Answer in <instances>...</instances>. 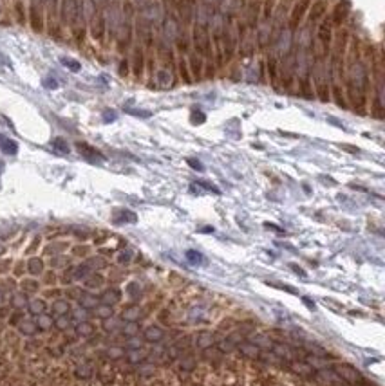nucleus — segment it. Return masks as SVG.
Listing matches in <instances>:
<instances>
[{
	"label": "nucleus",
	"mask_w": 385,
	"mask_h": 386,
	"mask_svg": "<svg viewBox=\"0 0 385 386\" xmlns=\"http://www.w3.org/2000/svg\"><path fill=\"white\" fill-rule=\"evenodd\" d=\"M156 85L159 89H174L175 85V74L172 73L170 67H159L156 71Z\"/></svg>",
	"instance_id": "nucleus-9"
},
{
	"label": "nucleus",
	"mask_w": 385,
	"mask_h": 386,
	"mask_svg": "<svg viewBox=\"0 0 385 386\" xmlns=\"http://www.w3.org/2000/svg\"><path fill=\"white\" fill-rule=\"evenodd\" d=\"M51 310H53L56 316H65V314L71 312V303L64 298H56L53 303H51Z\"/></svg>",
	"instance_id": "nucleus-29"
},
{
	"label": "nucleus",
	"mask_w": 385,
	"mask_h": 386,
	"mask_svg": "<svg viewBox=\"0 0 385 386\" xmlns=\"http://www.w3.org/2000/svg\"><path fill=\"white\" fill-rule=\"evenodd\" d=\"M54 327L58 330H62V332H64V330H69L73 327V319L69 318L67 314H65V316H58V318L54 319Z\"/></svg>",
	"instance_id": "nucleus-38"
},
{
	"label": "nucleus",
	"mask_w": 385,
	"mask_h": 386,
	"mask_svg": "<svg viewBox=\"0 0 385 386\" xmlns=\"http://www.w3.org/2000/svg\"><path fill=\"white\" fill-rule=\"evenodd\" d=\"M205 65H206V74L203 78H208V79L215 78V65H214V62H205Z\"/></svg>",
	"instance_id": "nucleus-50"
},
{
	"label": "nucleus",
	"mask_w": 385,
	"mask_h": 386,
	"mask_svg": "<svg viewBox=\"0 0 385 386\" xmlns=\"http://www.w3.org/2000/svg\"><path fill=\"white\" fill-rule=\"evenodd\" d=\"M340 148H343V150H347L351 152V154H358V148H354V146H347V145H340Z\"/></svg>",
	"instance_id": "nucleus-55"
},
{
	"label": "nucleus",
	"mask_w": 385,
	"mask_h": 386,
	"mask_svg": "<svg viewBox=\"0 0 385 386\" xmlns=\"http://www.w3.org/2000/svg\"><path fill=\"white\" fill-rule=\"evenodd\" d=\"M114 43H116L118 52H122V54H125L132 47V43H134V22L123 20L122 27L118 29L116 37H114Z\"/></svg>",
	"instance_id": "nucleus-5"
},
{
	"label": "nucleus",
	"mask_w": 385,
	"mask_h": 386,
	"mask_svg": "<svg viewBox=\"0 0 385 386\" xmlns=\"http://www.w3.org/2000/svg\"><path fill=\"white\" fill-rule=\"evenodd\" d=\"M9 266H11V262H9V260H2V262H0V272L5 271V269H7Z\"/></svg>",
	"instance_id": "nucleus-56"
},
{
	"label": "nucleus",
	"mask_w": 385,
	"mask_h": 386,
	"mask_svg": "<svg viewBox=\"0 0 385 386\" xmlns=\"http://www.w3.org/2000/svg\"><path fill=\"white\" fill-rule=\"evenodd\" d=\"M125 354H127V350L122 345H111L105 348V355L109 363H120V361L125 359Z\"/></svg>",
	"instance_id": "nucleus-19"
},
{
	"label": "nucleus",
	"mask_w": 385,
	"mask_h": 386,
	"mask_svg": "<svg viewBox=\"0 0 385 386\" xmlns=\"http://www.w3.org/2000/svg\"><path fill=\"white\" fill-rule=\"evenodd\" d=\"M125 338H130V336H137L139 334V323H123L122 330H120Z\"/></svg>",
	"instance_id": "nucleus-40"
},
{
	"label": "nucleus",
	"mask_w": 385,
	"mask_h": 386,
	"mask_svg": "<svg viewBox=\"0 0 385 386\" xmlns=\"http://www.w3.org/2000/svg\"><path fill=\"white\" fill-rule=\"evenodd\" d=\"M311 85L313 92L322 103L331 101L329 92V74H327V60H313L311 63Z\"/></svg>",
	"instance_id": "nucleus-2"
},
{
	"label": "nucleus",
	"mask_w": 385,
	"mask_h": 386,
	"mask_svg": "<svg viewBox=\"0 0 385 386\" xmlns=\"http://www.w3.org/2000/svg\"><path fill=\"white\" fill-rule=\"evenodd\" d=\"M43 85H47V89H56L58 87V83L54 79H43Z\"/></svg>",
	"instance_id": "nucleus-52"
},
{
	"label": "nucleus",
	"mask_w": 385,
	"mask_h": 386,
	"mask_svg": "<svg viewBox=\"0 0 385 386\" xmlns=\"http://www.w3.org/2000/svg\"><path fill=\"white\" fill-rule=\"evenodd\" d=\"M188 71L192 74V79L194 81H201L203 79V73H205V60L201 56H197L195 52H188Z\"/></svg>",
	"instance_id": "nucleus-10"
},
{
	"label": "nucleus",
	"mask_w": 385,
	"mask_h": 386,
	"mask_svg": "<svg viewBox=\"0 0 385 386\" xmlns=\"http://www.w3.org/2000/svg\"><path fill=\"white\" fill-rule=\"evenodd\" d=\"M26 309L33 314V316H38V314H42L47 310V302L42 300V298H33L31 302H27Z\"/></svg>",
	"instance_id": "nucleus-28"
},
{
	"label": "nucleus",
	"mask_w": 385,
	"mask_h": 386,
	"mask_svg": "<svg viewBox=\"0 0 385 386\" xmlns=\"http://www.w3.org/2000/svg\"><path fill=\"white\" fill-rule=\"evenodd\" d=\"M13 13H15V18L20 26L27 24V7H26V4H24V0H15Z\"/></svg>",
	"instance_id": "nucleus-30"
},
{
	"label": "nucleus",
	"mask_w": 385,
	"mask_h": 386,
	"mask_svg": "<svg viewBox=\"0 0 385 386\" xmlns=\"http://www.w3.org/2000/svg\"><path fill=\"white\" fill-rule=\"evenodd\" d=\"M16 327H18V332H20L22 336H26V338H35V336L40 332L33 319H22Z\"/></svg>",
	"instance_id": "nucleus-26"
},
{
	"label": "nucleus",
	"mask_w": 385,
	"mask_h": 386,
	"mask_svg": "<svg viewBox=\"0 0 385 386\" xmlns=\"http://www.w3.org/2000/svg\"><path fill=\"white\" fill-rule=\"evenodd\" d=\"M40 289V283L37 280H24L22 282V292H37Z\"/></svg>",
	"instance_id": "nucleus-42"
},
{
	"label": "nucleus",
	"mask_w": 385,
	"mask_h": 386,
	"mask_svg": "<svg viewBox=\"0 0 385 386\" xmlns=\"http://www.w3.org/2000/svg\"><path fill=\"white\" fill-rule=\"evenodd\" d=\"M188 164H190V166L194 168V170H199V172H201V170H203V164H201V162L192 161V159H188Z\"/></svg>",
	"instance_id": "nucleus-54"
},
{
	"label": "nucleus",
	"mask_w": 385,
	"mask_h": 386,
	"mask_svg": "<svg viewBox=\"0 0 385 386\" xmlns=\"http://www.w3.org/2000/svg\"><path fill=\"white\" fill-rule=\"evenodd\" d=\"M148 359V350L145 348H137V350H127V354H125V361H127V365L130 366H137L145 363Z\"/></svg>",
	"instance_id": "nucleus-18"
},
{
	"label": "nucleus",
	"mask_w": 385,
	"mask_h": 386,
	"mask_svg": "<svg viewBox=\"0 0 385 386\" xmlns=\"http://www.w3.org/2000/svg\"><path fill=\"white\" fill-rule=\"evenodd\" d=\"M26 269L27 272L31 274V276H38V274H42L45 266H43V260L42 258H38V256H31L26 264Z\"/></svg>",
	"instance_id": "nucleus-27"
},
{
	"label": "nucleus",
	"mask_w": 385,
	"mask_h": 386,
	"mask_svg": "<svg viewBox=\"0 0 385 386\" xmlns=\"http://www.w3.org/2000/svg\"><path fill=\"white\" fill-rule=\"evenodd\" d=\"M143 314L145 312H143V309L139 307V305L130 303V305H127V307L122 310L120 318H122V321H125V323H137V321L143 318Z\"/></svg>",
	"instance_id": "nucleus-14"
},
{
	"label": "nucleus",
	"mask_w": 385,
	"mask_h": 386,
	"mask_svg": "<svg viewBox=\"0 0 385 386\" xmlns=\"http://www.w3.org/2000/svg\"><path fill=\"white\" fill-rule=\"evenodd\" d=\"M85 262H87V266H89L92 271H94V269H103V267L107 266V262L103 260L101 256H90L89 260H85Z\"/></svg>",
	"instance_id": "nucleus-41"
},
{
	"label": "nucleus",
	"mask_w": 385,
	"mask_h": 386,
	"mask_svg": "<svg viewBox=\"0 0 385 386\" xmlns=\"http://www.w3.org/2000/svg\"><path fill=\"white\" fill-rule=\"evenodd\" d=\"M78 303H80V307H82V309H87V310H94V309L98 307V305H100V300H98V296L90 294V292L82 291V294L78 296Z\"/></svg>",
	"instance_id": "nucleus-23"
},
{
	"label": "nucleus",
	"mask_w": 385,
	"mask_h": 386,
	"mask_svg": "<svg viewBox=\"0 0 385 386\" xmlns=\"http://www.w3.org/2000/svg\"><path fill=\"white\" fill-rule=\"evenodd\" d=\"M89 316H90V314L87 312V309L80 307V309H74V310L71 309V319L78 321V323H80V321H89Z\"/></svg>",
	"instance_id": "nucleus-39"
},
{
	"label": "nucleus",
	"mask_w": 385,
	"mask_h": 386,
	"mask_svg": "<svg viewBox=\"0 0 385 386\" xmlns=\"http://www.w3.org/2000/svg\"><path fill=\"white\" fill-rule=\"evenodd\" d=\"M94 316L100 319L112 318V316H114V307H112V305H105V303H100V305L94 309Z\"/></svg>",
	"instance_id": "nucleus-34"
},
{
	"label": "nucleus",
	"mask_w": 385,
	"mask_h": 386,
	"mask_svg": "<svg viewBox=\"0 0 385 386\" xmlns=\"http://www.w3.org/2000/svg\"><path fill=\"white\" fill-rule=\"evenodd\" d=\"M143 341L145 343H161L165 338H167V332H165V329L161 327V325H148V327H145V330H143Z\"/></svg>",
	"instance_id": "nucleus-11"
},
{
	"label": "nucleus",
	"mask_w": 385,
	"mask_h": 386,
	"mask_svg": "<svg viewBox=\"0 0 385 386\" xmlns=\"http://www.w3.org/2000/svg\"><path fill=\"white\" fill-rule=\"evenodd\" d=\"M237 352H239V355H241V357H244V359L255 361L262 350L258 348L257 345L252 343L250 339H243L241 343H237Z\"/></svg>",
	"instance_id": "nucleus-13"
},
{
	"label": "nucleus",
	"mask_w": 385,
	"mask_h": 386,
	"mask_svg": "<svg viewBox=\"0 0 385 386\" xmlns=\"http://www.w3.org/2000/svg\"><path fill=\"white\" fill-rule=\"evenodd\" d=\"M221 354H224V355H232L233 352H237V345L233 343L232 339L228 338V336H224V338H221V339H217L215 341V345H214Z\"/></svg>",
	"instance_id": "nucleus-25"
},
{
	"label": "nucleus",
	"mask_w": 385,
	"mask_h": 386,
	"mask_svg": "<svg viewBox=\"0 0 385 386\" xmlns=\"http://www.w3.org/2000/svg\"><path fill=\"white\" fill-rule=\"evenodd\" d=\"M192 47L197 56H201L206 62H214V43H212L210 31L206 27L192 26L190 27Z\"/></svg>",
	"instance_id": "nucleus-3"
},
{
	"label": "nucleus",
	"mask_w": 385,
	"mask_h": 386,
	"mask_svg": "<svg viewBox=\"0 0 385 386\" xmlns=\"http://www.w3.org/2000/svg\"><path fill=\"white\" fill-rule=\"evenodd\" d=\"M2 303H4V291L0 289V305H2Z\"/></svg>",
	"instance_id": "nucleus-57"
},
{
	"label": "nucleus",
	"mask_w": 385,
	"mask_h": 386,
	"mask_svg": "<svg viewBox=\"0 0 385 386\" xmlns=\"http://www.w3.org/2000/svg\"><path fill=\"white\" fill-rule=\"evenodd\" d=\"M73 330L78 338L89 339L96 334V325L90 323V321H80V323H76V327H74Z\"/></svg>",
	"instance_id": "nucleus-22"
},
{
	"label": "nucleus",
	"mask_w": 385,
	"mask_h": 386,
	"mask_svg": "<svg viewBox=\"0 0 385 386\" xmlns=\"http://www.w3.org/2000/svg\"><path fill=\"white\" fill-rule=\"evenodd\" d=\"M27 22L35 33H43L47 20H45V7L42 5L40 0H29L27 5Z\"/></svg>",
	"instance_id": "nucleus-4"
},
{
	"label": "nucleus",
	"mask_w": 385,
	"mask_h": 386,
	"mask_svg": "<svg viewBox=\"0 0 385 386\" xmlns=\"http://www.w3.org/2000/svg\"><path fill=\"white\" fill-rule=\"evenodd\" d=\"M87 29H89L90 37L92 40L98 43H105V38H107V26H105V16H103V11H98L92 18L89 20L87 24Z\"/></svg>",
	"instance_id": "nucleus-6"
},
{
	"label": "nucleus",
	"mask_w": 385,
	"mask_h": 386,
	"mask_svg": "<svg viewBox=\"0 0 385 386\" xmlns=\"http://www.w3.org/2000/svg\"><path fill=\"white\" fill-rule=\"evenodd\" d=\"M177 71H179V76L183 78V81H185V83H194L192 74H190V71H188L186 58H179V62H177Z\"/></svg>",
	"instance_id": "nucleus-35"
},
{
	"label": "nucleus",
	"mask_w": 385,
	"mask_h": 386,
	"mask_svg": "<svg viewBox=\"0 0 385 386\" xmlns=\"http://www.w3.org/2000/svg\"><path fill=\"white\" fill-rule=\"evenodd\" d=\"M331 368L335 370V374H337L343 383H347V385H351V386L358 385V383L364 379L362 374H360L353 365H349V363H335V365H331Z\"/></svg>",
	"instance_id": "nucleus-7"
},
{
	"label": "nucleus",
	"mask_w": 385,
	"mask_h": 386,
	"mask_svg": "<svg viewBox=\"0 0 385 386\" xmlns=\"http://www.w3.org/2000/svg\"><path fill=\"white\" fill-rule=\"evenodd\" d=\"M291 269H293V271H295L297 272V274H300V276H306V272H304V271H302V267H299V266H295V264H291Z\"/></svg>",
	"instance_id": "nucleus-53"
},
{
	"label": "nucleus",
	"mask_w": 385,
	"mask_h": 386,
	"mask_svg": "<svg viewBox=\"0 0 385 386\" xmlns=\"http://www.w3.org/2000/svg\"><path fill=\"white\" fill-rule=\"evenodd\" d=\"M27 294L26 292H15V294H11V307L16 309V310H22V309L27 307Z\"/></svg>",
	"instance_id": "nucleus-32"
},
{
	"label": "nucleus",
	"mask_w": 385,
	"mask_h": 386,
	"mask_svg": "<svg viewBox=\"0 0 385 386\" xmlns=\"http://www.w3.org/2000/svg\"><path fill=\"white\" fill-rule=\"evenodd\" d=\"M98 300H100V303H105V305H112L114 307V303H118L122 300V292L116 287H109L101 292L100 296H98Z\"/></svg>",
	"instance_id": "nucleus-21"
},
{
	"label": "nucleus",
	"mask_w": 385,
	"mask_h": 386,
	"mask_svg": "<svg viewBox=\"0 0 385 386\" xmlns=\"http://www.w3.org/2000/svg\"><path fill=\"white\" fill-rule=\"evenodd\" d=\"M53 146L58 152H62V154H69V145H67V141H65V139H62V137H56V139H53Z\"/></svg>",
	"instance_id": "nucleus-44"
},
{
	"label": "nucleus",
	"mask_w": 385,
	"mask_h": 386,
	"mask_svg": "<svg viewBox=\"0 0 385 386\" xmlns=\"http://www.w3.org/2000/svg\"><path fill=\"white\" fill-rule=\"evenodd\" d=\"M132 251L130 249H127V251H122L120 255H118V262L122 264V266H125V264H130V260H132Z\"/></svg>",
	"instance_id": "nucleus-46"
},
{
	"label": "nucleus",
	"mask_w": 385,
	"mask_h": 386,
	"mask_svg": "<svg viewBox=\"0 0 385 386\" xmlns=\"http://www.w3.org/2000/svg\"><path fill=\"white\" fill-rule=\"evenodd\" d=\"M297 87H299V94L306 99H313L315 98V92H313V85H311V73L304 74V76H297Z\"/></svg>",
	"instance_id": "nucleus-15"
},
{
	"label": "nucleus",
	"mask_w": 385,
	"mask_h": 386,
	"mask_svg": "<svg viewBox=\"0 0 385 386\" xmlns=\"http://www.w3.org/2000/svg\"><path fill=\"white\" fill-rule=\"evenodd\" d=\"M118 74L122 76V78H125V76H128V62L123 58V60H120V63H118Z\"/></svg>",
	"instance_id": "nucleus-47"
},
{
	"label": "nucleus",
	"mask_w": 385,
	"mask_h": 386,
	"mask_svg": "<svg viewBox=\"0 0 385 386\" xmlns=\"http://www.w3.org/2000/svg\"><path fill=\"white\" fill-rule=\"evenodd\" d=\"M67 245L69 244H65V242H54V244H51L47 249H45V253H53V255L56 253V255H58V253H62L64 249H67Z\"/></svg>",
	"instance_id": "nucleus-45"
},
{
	"label": "nucleus",
	"mask_w": 385,
	"mask_h": 386,
	"mask_svg": "<svg viewBox=\"0 0 385 386\" xmlns=\"http://www.w3.org/2000/svg\"><path fill=\"white\" fill-rule=\"evenodd\" d=\"M250 341L254 345H257L260 350H271V345H273L275 339L269 334H262V332H254L250 334Z\"/></svg>",
	"instance_id": "nucleus-20"
},
{
	"label": "nucleus",
	"mask_w": 385,
	"mask_h": 386,
	"mask_svg": "<svg viewBox=\"0 0 385 386\" xmlns=\"http://www.w3.org/2000/svg\"><path fill=\"white\" fill-rule=\"evenodd\" d=\"M0 141H2V150L5 152V154H16V143L15 141H11V139H5V137H0Z\"/></svg>",
	"instance_id": "nucleus-43"
},
{
	"label": "nucleus",
	"mask_w": 385,
	"mask_h": 386,
	"mask_svg": "<svg viewBox=\"0 0 385 386\" xmlns=\"http://www.w3.org/2000/svg\"><path fill=\"white\" fill-rule=\"evenodd\" d=\"M125 321H122V318H109V319H103V330H105L107 334H114V332H120L123 327Z\"/></svg>",
	"instance_id": "nucleus-31"
},
{
	"label": "nucleus",
	"mask_w": 385,
	"mask_h": 386,
	"mask_svg": "<svg viewBox=\"0 0 385 386\" xmlns=\"http://www.w3.org/2000/svg\"><path fill=\"white\" fill-rule=\"evenodd\" d=\"M22 319H24V314H22V312H15L9 318V325H11V327H16V325L20 323Z\"/></svg>",
	"instance_id": "nucleus-51"
},
{
	"label": "nucleus",
	"mask_w": 385,
	"mask_h": 386,
	"mask_svg": "<svg viewBox=\"0 0 385 386\" xmlns=\"http://www.w3.org/2000/svg\"><path fill=\"white\" fill-rule=\"evenodd\" d=\"M145 63H147V58H145V49L136 45L134 51H132V73L136 78H141L143 73H145Z\"/></svg>",
	"instance_id": "nucleus-12"
},
{
	"label": "nucleus",
	"mask_w": 385,
	"mask_h": 386,
	"mask_svg": "<svg viewBox=\"0 0 385 386\" xmlns=\"http://www.w3.org/2000/svg\"><path fill=\"white\" fill-rule=\"evenodd\" d=\"M186 258H188L192 264H201V262H203V255L197 253V251H188V253H186Z\"/></svg>",
	"instance_id": "nucleus-49"
},
{
	"label": "nucleus",
	"mask_w": 385,
	"mask_h": 386,
	"mask_svg": "<svg viewBox=\"0 0 385 386\" xmlns=\"http://www.w3.org/2000/svg\"><path fill=\"white\" fill-rule=\"evenodd\" d=\"M266 74L269 76V81L273 85L275 89L279 87L277 85V79H279V58L269 52L268 58H266Z\"/></svg>",
	"instance_id": "nucleus-16"
},
{
	"label": "nucleus",
	"mask_w": 385,
	"mask_h": 386,
	"mask_svg": "<svg viewBox=\"0 0 385 386\" xmlns=\"http://www.w3.org/2000/svg\"><path fill=\"white\" fill-rule=\"evenodd\" d=\"M103 283H105V278L101 276V274H94V272L84 280L85 289H100Z\"/></svg>",
	"instance_id": "nucleus-33"
},
{
	"label": "nucleus",
	"mask_w": 385,
	"mask_h": 386,
	"mask_svg": "<svg viewBox=\"0 0 385 386\" xmlns=\"http://www.w3.org/2000/svg\"><path fill=\"white\" fill-rule=\"evenodd\" d=\"M125 292H127V296L130 298L132 302H137V300H141L143 296V291H141V285L136 282H132L127 285V289H125Z\"/></svg>",
	"instance_id": "nucleus-36"
},
{
	"label": "nucleus",
	"mask_w": 385,
	"mask_h": 386,
	"mask_svg": "<svg viewBox=\"0 0 385 386\" xmlns=\"http://www.w3.org/2000/svg\"><path fill=\"white\" fill-rule=\"evenodd\" d=\"M143 347H145V341L139 336H130L125 341V350H137V348H143Z\"/></svg>",
	"instance_id": "nucleus-37"
},
{
	"label": "nucleus",
	"mask_w": 385,
	"mask_h": 386,
	"mask_svg": "<svg viewBox=\"0 0 385 386\" xmlns=\"http://www.w3.org/2000/svg\"><path fill=\"white\" fill-rule=\"evenodd\" d=\"M371 76L369 67L364 60L345 63V79H343V90H345V99L347 105L354 112L365 114L367 105H369V92H371Z\"/></svg>",
	"instance_id": "nucleus-1"
},
{
	"label": "nucleus",
	"mask_w": 385,
	"mask_h": 386,
	"mask_svg": "<svg viewBox=\"0 0 385 386\" xmlns=\"http://www.w3.org/2000/svg\"><path fill=\"white\" fill-rule=\"evenodd\" d=\"M62 63H64L67 69H71L73 73H78L80 69H82V65H80L78 62H74V60H67V58H62Z\"/></svg>",
	"instance_id": "nucleus-48"
},
{
	"label": "nucleus",
	"mask_w": 385,
	"mask_h": 386,
	"mask_svg": "<svg viewBox=\"0 0 385 386\" xmlns=\"http://www.w3.org/2000/svg\"><path fill=\"white\" fill-rule=\"evenodd\" d=\"M76 148H78V152L85 157V159H87V161H92V162L103 161L101 152H98L94 146H90L89 143H76Z\"/></svg>",
	"instance_id": "nucleus-17"
},
{
	"label": "nucleus",
	"mask_w": 385,
	"mask_h": 386,
	"mask_svg": "<svg viewBox=\"0 0 385 386\" xmlns=\"http://www.w3.org/2000/svg\"><path fill=\"white\" fill-rule=\"evenodd\" d=\"M33 321H35V325L38 327V330H40V332H45V330L53 329V327H54L53 316H51V314H47V312H42V314H38V316H33Z\"/></svg>",
	"instance_id": "nucleus-24"
},
{
	"label": "nucleus",
	"mask_w": 385,
	"mask_h": 386,
	"mask_svg": "<svg viewBox=\"0 0 385 386\" xmlns=\"http://www.w3.org/2000/svg\"><path fill=\"white\" fill-rule=\"evenodd\" d=\"M215 332H210V330H199V332H195L192 336V343H194V348L201 350H206V348H212L214 345H215Z\"/></svg>",
	"instance_id": "nucleus-8"
}]
</instances>
